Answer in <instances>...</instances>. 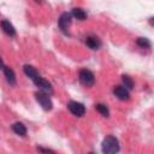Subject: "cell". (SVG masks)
<instances>
[{"label": "cell", "mask_w": 154, "mask_h": 154, "mask_svg": "<svg viewBox=\"0 0 154 154\" xmlns=\"http://www.w3.org/2000/svg\"><path fill=\"white\" fill-rule=\"evenodd\" d=\"M102 152L106 153V154H113V153H117L119 150V142L118 140L114 137V136H107L103 138L102 141Z\"/></svg>", "instance_id": "6da1fadb"}, {"label": "cell", "mask_w": 154, "mask_h": 154, "mask_svg": "<svg viewBox=\"0 0 154 154\" xmlns=\"http://www.w3.org/2000/svg\"><path fill=\"white\" fill-rule=\"evenodd\" d=\"M78 78H79V82L87 87H91L95 82V77H94V73L90 71V70H87V69H82L79 70L78 72Z\"/></svg>", "instance_id": "7a4b0ae2"}, {"label": "cell", "mask_w": 154, "mask_h": 154, "mask_svg": "<svg viewBox=\"0 0 154 154\" xmlns=\"http://www.w3.org/2000/svg\"><path fill=\"white\" fill-rule=\"evenodd\" d=\"M35 97H36L37 102L41 105V107H42L45 111L52 109L53 103H52V100L49 99V96H48L47 94H45V93H42V91H38V93L35 94Z\"/></svg>", "instance_id": "3957f363"}, {"label": "cell", "mask_w": 154, "mask_h": 154, "mask_svg": "<svg viewBox=\"0 0 154 154\" xmlns=\"http://www.w3.org/2000/svg\"><path fill=\"white\" fill-rule=\"evenodd\" d=\"M67 108L69 111L73 114V116H77V117H82L84 116L85 113V107L83 103L81 102H77V101H70L67 103Z\"/></svg>", "instance_id": "277c9868"}, {"label": "cell", "mask_w": 154, "mask_h": 154, "mask_svg": "<svg viewBox=\"0 0 154 154\" xmlns=\"http://www.w3.org/2000/svg\"><path fill=\"white\" fill-rule=\"evenodd\" d=\"M70 23H71V14L67 13V12H64V13L59 17V19H58V25H59L60 30L64 31V32H66V30H67Z\"/></svg>", "instance_id": "5b68a950"}, {"label": "cell", "mask_w": 154, "mask_h": 154, "mask_svg": "<svg viewBox=\"0 0 154 154\" xmlns=\"http://www.w3.org/2000/svg\"><path fill=\"white\" fill-rule=\"evenodd\" d=\"M32 82H34L35 85L38 87L40 89H42V90H45V91H52V84H51L48 81H46L45 78H42L40 75H38L37 77H35V78L32 79Z\"/></svg>", "instance_id": "8992f818"}, {"label": "cell", "mask_w": 154, "mask_h": 154, "mask_svg": "<svg viewBox=\"0 0 154 154\" xmlns=\"http://www.w3.org/2000/svg\"><path fill=\"white\" fill-rule=\"evenodd\" d=\"M113 93H114V95H116L119 100H123V101L129 100V96H130L129 89H126V88L123 87V85H116L114 89H113Z\"/></svg>", "instance_id": "52a82bcc"}, {"label": "cell", "mask_w": 154, "mask_h": 154, "mask_svg": "<svg viewBox=\"0 0 154 154\" xmlns=\"http://www.w3.org/2000/svg\"><path fill=\"white\" fill-rule=\"evenodd\" d=\"M85 45L90 48V49H97L100 46H101V41L99 37L94 36V35H90L85 38Z\"/></svg>", "instance_id": "ba28073f"}, {"label": "cell", "mask_w": 154, "mask_h": 154, "mask_svg": "<svg viewBox=\"0 0 154 154\" xmlns=\"http://www.w3.org/2000/svg\"><path fill=\"white\" fill-rule=\"evenodd\" d=\"M4 75H5V77H6V81H7L11 85L16 84V75H14V72H13V70H12L11 67L4 66Z\"/></svg>", "instance_id": "9c48e42d"}, {"label": "cell", "mask_w": 154, "mask_h": 154, "mask_svg": "<svg viewBox=\"0 0 154 154\" xmlns=\"http://www.w3.org/2000/svg\"><path fill=\"white\" fill-rule=\"evenodd\" d=\"M1 28H2V30L8 35V36H14L16 35V30H14V28H13V25L8 22V20H1Z\"/></svg>", "instance_id": "30bf717a"}, {"label": "cell", "mask_w": 154, "mask_h": 154, "mask_svg": "<svg viewBox=\"0 0 154 154\" xmlns=\"http://www.w3.org/2000/svg\"><path fill=\"white\" fill-rule=\"evenodd\" d=\"M12 130H13L14 134H17L19 136H25L26 135V128L23 123H19V122L13 123L12 124Z\"/></svg>", "instance_id": "8fae6325"}, {"label": "cell", "mask_w": 154, "mask_h": 154, "mask_svg": "<svg viewBox=\"0 0 154 154\" xmlns=\"http://www.w3.org/2000/svg\"><path fill=\"white\" fill-rule=\"evenodd\" d=\"M23 70H24V73L32 81L35 77H37L38 76V73H37V71L35 70V67H32L31 65H24V67H23Z\"/></svg>", "instance_id": "7c38bea8"}, {"label": "cell", "mask_w": 154, "mask_h": 154, "mask_svg": "<svg viewBox=\"0 0 154 154\" xmlns=\"http://www.w3.org/2000/svg\"><path fill=\"white\" fill-rule=\"evenodd\" d=\"M72 16L77 19H79V20H84L87 18V13L84 12V10H82L79 7H76V8L72 10Z\"/></svg>", "instance_id": "4fadbf2b"}, {"label": "cell", "mask_w": 154, "mask_h": 154, "mask_svg": "<svg viewBox=\"0 0 154 154\" xmlns=\"http://www.w3.org/2000/svg\"><path fill=\"white\" fill-rule=\"evenodd\" d=\"M95 108H96V111H97L101 116H103V117H108V116H109V111H108V108H107L106 105H103V103H97V105L95 106Z\"/></svg>", "instance_id": "5bb4252c"}, {"label": "cell", "mask_w": 154, "mask_h": 154, "mask_svg": "<svg viewBox=\"0 0 154 154\" xmlns=\"http://www.w3.org/2000/svg\"><path fill=\"white\" fill-rule=\"evenodd\" d=\"M136 42H137V45H138L141 48H149V47H150V42H149V40L146 38V37H138Z\"/></svg>", "instance_id": "9a60e30c"}, {"label": "cell", "mask_w": 154, "mask_h": 154, "mask_svg": "<svg viewBox=\"0 0 154 154\" xmlns=\"http://www.w3.org/2000/svg\"><path fill=\"white\" fill-rule=\"evenodd\" d=\"M122 79H123V83H124V85H125L126 89H132L134 88V81L129 76L124 75V76H122Z\"/></svg>", "instance_id": "2e32d148"}, {"label": "cell", "mask_w": 154, "mask_h": 154, "mask_svg": "<svg viewBox=\"0 0 154 154\" xmlns=\"http://www.w3.org/2000/svg\"><path fill=\"white\" fill-rule=\"evenodd\" d=\"M40 152H49V153H53V150H51V149H45V148H37Z\"/></svg>", "instance_id": "e0dca14e"}, {"label": "cell", "mask_w": 154, "mask_h": 154, "mask_svg": "<svg viewBox=\"0 0 154 154\" xmlns=\"http://www.w3.org/2000/svg\"><path fill=\"white\" fill-rule=\"evenodd\" d=\"M0 69H4V61L1 58H0Z\"/></svg>", "instance_id": "ac0fdd59"}]
</instances>
